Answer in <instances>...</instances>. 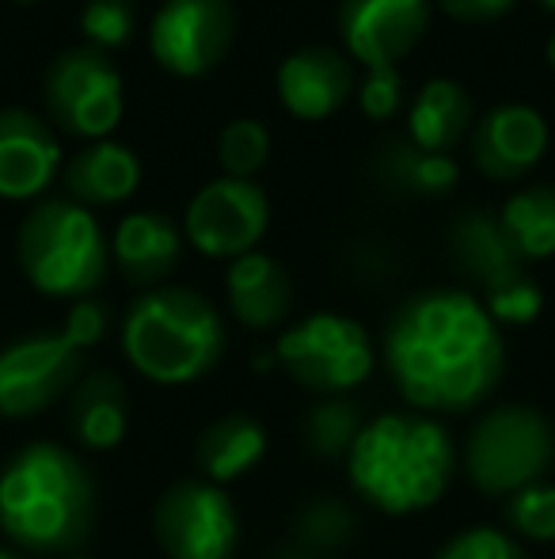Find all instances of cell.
Instances as JSON below:
<instances>
[{
  "instance_id": "6da1fadb",
  "label": "cell",
  "mask_w": 555,
  "mask_h": 559,
  "mask_svg": "<svg viewBox=\"0 0 555 559\" xmlns=\"http://www.w3.org/2000/svg\"><path fill=\"white\" fill-rule=\"evenodd\" d=\"M385 358L419 412H464L503 377V335L464 289L419 294L396 312Z\"/></svg>"
},
{
  "instance_id": "7a4b0ae2",
  "label": "cell",
  "mask_w": 555,
  "mask_h": 559,
  "mask_svg": "<svg viewBox=\"0 0 555 559\" xmlns=\"http://www.w3.org/2000/svg\"><path fill=\"white\" fill-rule=\"evenodd\" d=\"M92 479L61 445H27L0 472V530L31 552H65L92 525Z\"/></svg>"
},
{
  "instance_id": "3957f363",
  "label": "cell",
  "mask_w": 555,
  "mask_h": 559,
  "mask_svg": "<svg viewBox=\"0 0 555 559\" xmlns=\"http://www.w3.org/2000/svg\"><path fill=\"white\" fill-rule=\"evenodd\" d=\"M457 449L445 427L419 415H381L350 449V484L385 514H415L445 495Z\"/></svg>"
},
{
  "instance_id": "277c9868",
  "label": "cell",
  "mask_w": 555,
  "mask_h": 559,
  "mask_svg": "<svg viewBox=\"0 0 555 559\" xmlns=\"http://www.w3.org/2000/svg\"><path fill=\"white\" fill-rule=\"evenodd\" d=\"M122 350L148 381L186 384L217 366L225 328L214 305L194 289H153L130 309Z\"/></svg>"
},
{
  "instance_id": "5b68a950",
  "label": "cell",
  "mask_w": 555,
  "mask_h": 559,
  "mask_svg": "<svg viewBox=\"0 0 555 559\" xmlns=\"http://www.w3.org/2000/svg\"><path fill=\"white\" fill-rule=\"evenodd\" d=\"M107 236L96 214L73 199H50L20 228V266L46 297H84L107 274Z\"/></svg>"
},
{
  "instance_id": "8992f818",
  "label": "cell",
  "mask_w": 555,
  "mask_h": 559,
  "mask_svg": "<svg viewBox=\"0 0 555 559\" xmlns=\"http://www.w3.org/2000/svg\"><path fill=\"white\" fill-rule=\"evenodd\" d=\"M552 453L555 435L541 412L521 404L495 407L468 438V472L480 491L518 495L521 487L541 484Z\"/></svg>"
},
{
  "instance_id": "52a82bcc",
  "label": "cell",
  "mask_w": 555,
  "mask_h": 559,
  "mask_svg": "<svg viewBox=\"0 0 555 559\" xmlns=\"http://www.w3.org/2000/svg\"><path fill=\"white\" fill-rule=\"evenodd\" d=\"M46 111L73 138H111L122 122V73L104 50L73 46L46 73Z\"/></svg>"
},
{
  "instance_id": "ba28073f",
  "label": "cell",
  "mask_w": 555,
  "mask_h": 559,
  "mask_svg": "<svg viewBox=\"0 0 555 559\" xmlns=\"http://www.w3.org/2000/svg\"><path fill=\"white\" fill-rule=\"evenodd\" d=\"M281 366L316 392H347L358 389L373 373V346L358 320L339 312H316V317L293 324L278 338Z\"/></svg>"
},
{
  "instance_id": "9c48e42d",
  "label": "cell",
  "mask_w": 555,
  "mask_h": 559,
  "mask_svg": "<svg viewBox=\"0 0 555 559\" xmlns=\"http://www.w3.org/2000/svg\"><path fill=\"white\" fill-rule=\"evenodd\" d=\"M237 15L229 0H164L148 23L156 66L176 76H206L229 58Z\"/></svg>"
},
{
  "instance_id": "30bf717a",
  "label": "cell",
  "mask_w": 555,
  "mask_h": 559,
  "mask_svg": "<svg viewBox=\"0 0 555 559\" xmlns=\"http://www.w3.org/2000/svg\"><path fill=\"white\" fill-rule=\"evenodd\" d=\"M156 540L171 559H229L237 552L240 522L217 484H176L156 507Z\"/></svg>"
},
{
  "instance_id": "8fae6325",
  "label": "cell",
  "mask_w": 555,
  "mask_h": 559,
  "mask_svg": "<svg viewBox=\"0 0 555 559\" xmlns=\"http://www.w3.org/2000/svg\"><path fill=\"white\" fill-rule=\"evenodd\" d=\"M270 222L267 194L252 179H214L186 206V240L209 259H240L255 251Z\"/></svg>"
},
{
  "instance_id": "7c38bea8",
  "label": "cell",
  "mask_w": 555,
  "mask_h": 559,
  "mask_svg": "<svg viewBox=\"0 0 555 559\" xmlns=\"http://www.w3.org/2000/svg\"><path fill=\"white\" fill-rule=\"evenodd\" d=\"M81 373V350L65 335H31L0 354V415L27 419L69 389Z\"/></svg>"
},
{
  "instance_id": "4fadbf2b",
  "label": "cell",
  "mask_w": 555,
  "mask_h": 559,
  "mask_svg": "<svg viewBox=\"0 0 555 559\" xmlns=\"http://www.w3.org/2000/svg\"><path fill=\"white\" fill-rule=\"evenodd\" d=\"M430 27V0H342L339 35L365 69L400 66Z\"/></svg>"
},
{
  "instance_id": "5bb4252c",
  "label": "cell",
  "mask_w": 555,
  "mask_h": 559,
  "mask_svg": "<svg viewBox=\"0 0 555 559\" xmlns=\"http://www.w3.org/2000/svg\"><path fill=\"white\" fill-rule=\"evenodd\" d=\"M548 153V122L529 104H503L480 118L472 133V160L495 183L529 176Z\"/></svg>"
},
{
  "instance_id": "9a60e30c",
  "label": "cell",
  "mask_w": 555,
  "mask_h": 559,
  "mask_svg": "<svg viewBox=\"0 0 555 559\" xmlns=\"http://www.w3.org/2000/svg\"><path fill=\"white\" fill-rule=\"evenodd\" d=\"M61 168V145L53 130L20 107L0 111V199L27 202L53 183Z\"/></svg>"
},
{
  "instance_id": "2e32d148",
  "label": "cell",
  "mask_w": 555,
  "mask_h": 559,
  "mask_svg": "<svg viewBox=\"0 0 555 559\" xmlns=\"http://www.w3.org/2000/svg\"><path fill=\"white\" fill-rule=\"evenodd\" d=\"M354 69L331 46H304L278 69V99L301 122H324L354 92Z\"/></svg>"
},
{
  "instance_id": "e0dca14e",
  "label": "cell",
  "mask_w": 555,
  "mask_h": 559,
  "mask_svg": "<svg viewBox=\"0 0 555 559\" xmlns=\"http://www.w3.org/2000/svg\"><path fill=\"white\" fill-rule=\"evenodd\" d=\"M65 183L81 206H119L141 183V160L130 145L114 138L92 141L69 160Z\"/></svg>"
},
{
  "instance_id": "ac0fdd59",
  "label": "cell",
  "mask_w": 555,
  "mask_h": 559,
  "mask_svg": "<svg viewBox=\"0 0 555 559\" xmlns=\"http://www.w3.org/2000/svg\"><path fill=\"white\" fill-rule=\"evenodd\" d=\"M179 228L160 214H126L114 228L111 259L130 282H160L176 271L179 263Z\"/></svg>"
},
{
  "instance_id": "d6986e66",
  "label": "cell",
  "mask_w": 555,
  "mask_h": 559,
  "mask_svg": "<svg viewBox=\"0 0 555 559\" xmlns=\"http://www.w3.org/2000/svg\"><path fill=\"white\" fill-rule=\"evenodd\" d=\"M468 126H472V99L449 76H437L419 88L415 104L408 115V141L426 153L449 156L453 148L464 141Z\"/></svg>"
},
{
  "instance_id": "ffe728a7",
  "label": "cell",
  "mask_w": 555,
  "mask_h": 559,
  "mask_svg": "<svg viewBox=\"0 0 555 559\" xmlns=\"http://www.w3.org/2000/svg\"><path fill=\"white\" fill-rule=\"evenodd\" d=\"M225 289H229V305L237 320H244L248 328H270L289 312V278L281 263L263 251H248V255L232 259Z\"/></svg>"
},
{
  "instance_id": "44dd1931",
  "label": "cell",
  "mask_w": 555,
  "mask_h": 559,
  "mask_svg": "<svg viewBox=\"0 0 555 559\" xmlns=\"http://www.w3.org/2000/svg\"><path fill=\"white\" fill-rule=\"evenodd\" d=\"M449 243H453L457 263L464 266L475 282H483V289H495V286H503V282L526 274L521 271V255L514 251V243L506 240L498 217L464 214L453 225Z\"/></svg>"
},
{
  "instance_id": "7402d4cb",
  "label": "cell",
  "mask_w": 555,
  "mask_h": 559,
  "mask_svg": "<svg viewBox=\"0 0 555 559\" xmlns=\"http://www.w3.org/2000/svg\"><path fill=\"white\" fill-rule=\"evenodd\" d=\"M130 400L126 384L114 373L99 369L88 373L73 392V430L88 449H114L126 438Z\"/></svg>"
},
{
  "instance_id": "603a6c76",
  "label": "cell",
  "mask_w": 555,
  "mask_h": 559,
  "mask_svg": "<svg viewBox=\"0 0 555 559\" xmlns=\"http://www.w3.org/2000/svg\"><path fill=\"white\" fill-rule=\"evenodd\" d=\"M267 453V435L255 419L244 415H229V419L214 423L198 442V461L214 484H229V479L252 472Z\"/></svg>"
},
{
  "instance_id": "cb8c5ba5",
  "label": "cell",
  "mask_w": 555,
  "mask_h": 559,
  "mask_svg": "<svg viewBox=\"0 0 555 559\" xmlns=\"http://www.w3.org/2000/svg\"><path fill=\"white\" fill-rule=\"evenodd\" d=\"M506 240L514 243L521 259L555 255V187L536 183L518 191L498 214Z\"/></svg>"
},
{
  "instance_id": "d4e9b609",
  "label": "cell",
  "mask_w": 555,
  "mask_h": 559,
  "mask_svg": "<svg viewBox=\"0 0 555 559\" xmlns=\"http://www.w3.org/2000/svg\"><path fill=\"white\" fill-rule=\"evenodd\" d=\"M381 176L385 183L400 187L411 194H445L457 187L460 171L453 164V156L442 153H426V148L411 145V141H396L381 153Z\"/></svg>"
},
{
  "instance_id": "484cf974",
  "label": "cell",
  "mask_w": 555,
  "mask_h": 559,
  "mask_svg": "<svg viewBox=\"0 0 555 559\" xmlns=\"http://www.w3.org/2000/svg\"><path fill=\"white\" fill-rule=\"evenodd\" d=\"M267 153H270V133L255 118L229 122L221 141H217V156H221V168L229 179H252L267 164Z\"/></svg>"
},
{
  "instance_id": "4316f807",
  "label": "cell",
  "mask_w": 555,
  "mask_h": 559,
  "mask_svg": "<svg viewBox=\"0 0 555 559\" xmlns=\"http://www.w3.org/2000/svg\"><path fill=\"white\" fill-rule=\"evenodd\" d=\"M309 430V445L324 456H335V453H350L362 435V415H358L354 404L347 400H331V404H319L316 412L309 415L304 423Z\"/></svg>"
},
{
  "instance_id": "83f0119b",
  "label": "cell",
  "mask_w": 555,
  "mask_h": 559,
  "mask_svg": "<svg viewBox=\"0 0 555 559\" xmlns=\"http://www.w3.org/2000/svg\"><path fill=\"white\" fill-rule=\"evenodd\" d=\"M81 35L92 50H119L134 35V4L130 0H88L81 12Z\"/></svg>"
},
{
  "instance_id": "f1b7e54d",
  "label": "cell",
  "mask_w": 555,
  "mask_h": 559,
  "mask_svg": "<svg viewBox=\"0 0 555 559\" xmlns=\"http://www.w3.org/2000/svg\"><path fill=\"white\" fill-rule=\"evenodd\" d=\"M483 309L491 312L495 324H533L544 309V294L529 274H518V278L503 282V286L487 289V301Z\"/></svg>"
},
{
  "instance_id": "f546056e",
  "label": "cell",
  "mask_w": 555,
  "mask_h": 559,
  "mask_svg": "<svg viewBox=\"0 0 555 559\" xmlns=\"http://www.w3.org/2000/svg\"><path fill=\"white\" fill-rule=\"evenodd\" d=\"M510 522L533 540H555V484H529L510 499Z\"/></svg>"
},
{
  "instance_id": "4dcf8cb0",
  "label": "cell",
  "mask_w": 555,
  "mask_h": 559,
  "mask_svg": "<svg viewBox=\"0 0 555 559\" xmlns=\"http://www.w3.org/2000/svg\"><path fill=\"white\" fill-rule=\"evenodd\" d=\"M358 88V104H362V115L373 118V122H385L400 111L403 104V76L400 66H377L365 69V76L354 84Z\"/></svg>"
},
{
  "instance_id": "1f68e13d",
  "label": "cell",
  "mask_w": 555,
  "mask_h": 559,
  "mask_svg": "<svg viewBox=\"0 0 555 559\" xmlns=\"http://www.w3.org/2000/svg\"><path fill=\"white\" fill-rule=\"evenodd\" d=\"M350 514L347 507H339V502L324 499V502H312L309 510L301 514V540L312 548H335L339 540L350 537Z\"/></svg>"
},
{
  "instance_id": "d6a6232c",
  "label": "cell",
  "mask_w": 555,
  "mask_h": 559,
  "mask_svg": "<svg viewBox=\"0 0 555 559\" xmlns=\"http://www.w3.org/2000/svg\"><path fill=\"white\" fill-rule=\"evenodd\" d=\"M437 559H526V552L498 530H468L449 540Z\"/></svg>"
},
{
  "instance_id": "836d02e7",
  "label": "cell",
  "mask_w": 555,
  "mask_h": 559,
  "mask_svg": "<svg viewBox=\"0 0 555 559\" xmlns=\"http://www.w3.org/2000/svg\"><path fill=\"white\" fill-rule=\"evenodd\" d=\"M104 328H107V312L104 305L96 301H76L73 309H69V320L65 328H61V335L69 338V343L76 346V350H88V346H96L99 338H104Z\"/></svg>"
},
{
  "instance_id": "e575fe53",
  "label": "cell",
  "mask_w": 555,
  "mask_h": 559,
  "mask_svg": "<svg viewBox=\"0 0 555 559\" xmlns=\"http://www.w3.org/2000/svg\"><path fill=\"white\" fill-rule=\"evenodd\" d=\"M437 4L460 23H487L498 20L503 12H510L514 0H437Z\"/></svg>"
},
{
  "instance_id": "d590c367",
  "label": "cell",
  "mask_w": 555,
  "mask_h": 559,
  "mask_svg": "<svg viewBox=\"0 0 555 559\" xmlns=\"http://www.w3.org/2000/svg\"><path fill=\"white\" fill-rule=\"evenodd\" d=\"M548 66L555 69V31H552V38H548Z\"/></svg>"
},
{
  "instance_id": "8d00e7d4",
  "label": "cell",
  "mask_w": 555,
  "mask_h": 559,
  "mask_svg": "<svg viewBox=\"0 0 555 559\" xmlns=\"http://www.w3.org/2000/svg\"><path fill=\"white\" fill-rule=\"evenodd\" d=\"M0 559H20L15 552H8V548H0Z\"/></svg>"
},
{
  "instance_id": "74e56055",
  "label": "cell",
  "mask_w": 555,
  "mask_h": 559,
  "mask_svg": "<svg viewBox=\"0 0 555 559\" xmlns=\"http://www.w3.org/2000/svg\"><path fill=\"white\" fill-rule=\"evenodd\" d=\"M541 4L548 8V12H555V0H541Z\"/></svg>"
},
{
  "instance_id": "f35d334b",
  "label": "cell",
  "mask_w": 555,
  "mask_h": 559,
  "mask_svg": "<svg viewBox=\"0 0 555 559\" xmlns=\"http://www.w3.org/2000/svg\"><path fill=\"white\" fill-rule=\"evenodd\" d=\"M20 4H35V0H20Z\"/></svg>"
},
{
  "instance_id": "ab89813d",
  "label": "cell",
  "mask_w": 555,
  "mask_h": 559,
  "mask_svg": "<svg viewBox=\"0 0 555 559\" xmlns=\"http://www.w3.org/2000/svg\"><path fill=\"white\" fill-rule=\"evenodd\" d=\"M73 559H81V556H73Z\"/></svg>"
}]
</instances>
